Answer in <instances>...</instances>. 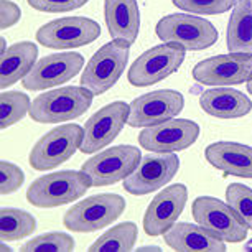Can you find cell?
Listing matches in <instances>:
<instances>
[{
  "mask_svg": "<svg viewBox=\"0 0 252 252\" xmlns=\"http://www.w3.org/2000/svg\"><path fill=\"white\" fill-rule=\"evenodd\" d=\"M126 199L116 193H102L89 196L64 215L66 229L74 232H94L106 227L122 216Z\"/></svg>",
  "mask_w": 252,
  "mask_h": 252,
  "instance_id": "5",
  "label": "cell"
},
{
  "mask_svg": "<svg viewBox=\"0 0 252 252\" xmlns=\"http://www.w3.org/2000/svg\"><path fill=\"white\" fill-rule=\"evenodd\" d=\"M178 168L180 158L173 152L170 154L154 152L150 155L142 157L139 166L124 180V189L134 196L154 193L155 189L172 182Z\"/></svg>",
  "mask_w": 252,
  "mask_h": 252,
  "instance_id": "11",
  "label": "cell"
},
{
  "mask_svg": "<svg viewBox=\"0 0 252 252\" xmlns=\"http://www.w3.org/2000/svg\"><path fill=\"white\" fill-rule=\"evenodd\" d=\"M173 5L188 13L201 15H220L231 10L237 0H172Z\"/></svg>",
  "mask_w": 252,
  "mask_h": 252,
  "instance_id": "28",
  "label": "cell"
},
{
  "mask_svg": "<svg viewBox=\"0 0 252 252\" xmlns=\"http://www.w3.org/2000/svg\"><path fill=\"white\" fill-rule=\"evenodd\" d=\"M191 215L199 226L206 227L226 242H242L247 237L246 222L239 215L221 199L213 196H199L194 199Z\"/></svg>",
  "mask_w": 252,
  "mask_h": 252,
  "instance_id": "9",
  "label": "cell"
},
{
  "mask_svg": "<svg viewBox=\"0 0 252 252\" xmlns=\"http://www.w3.org/2000/svg\"><path fill=\"white\" fill-rule=\"evenodd\" d=\"M247 93L252 94V76H251V79L247 81Z\"/></svg>",
  "mask_w": 252,
  "mask_h": 252,
  "instance_id": "35",
  "label": "cell"
},
{
  "mask_svg": "<svg viewBox=\"0 0 252 252\" xmlns=\"http://www.w3.org/2000/svg\"><path fill=\"white\" fill-rule=\"evenodd\" d=\"M130 106L124 101L111 102L94 114L84 124V139L81 145L83 154H94L112 144V140L121 134L122 127L129 119Z\"/></svg>",
  "mask_w": 252,
  "mask_h": 252,
  "instance_id": "15",
  "label": "cell"
},
{
  "mask_svg": "<svg viewBox=\"0 0 252 252\" xmlns=\"http://www.w3.org/2000/svg\"><path fill=\"white\" fill-rule=\"evenodd\" d=\"M185 107L182 93L172 89H160L134 99L130 102L129 119L130 127H152L157 124L177 117Z\"/></svg>",
  "mask_w": 252,
  "mask_h": 252,
  "instance_id": "14",
  "label": "cell"
},
{
  "mask_svg": "<svg viewBox=\"0 0 252 252\" xmlns=\"http://www.w3.org/2000/svg\"><path fill=\"white\" fill-rule=\"evenodd\" d=\"M0 249H2V252H8V251H12L10 247H7V246H5V241L2 242V246H0Z\"/></svg>",
  "mask_w": 252,
  "mask_h": 252,
  "instance_id": "36",
  "label": "cell"
},
{
  "mask_svg": "<svg viewBox=\"0 0 252 252\" xmlns=\"http://www.w3.org/2000/svg\"><path fill=\"white\" fill-rule=\"evenodd\" d=\"M252 76V55H220L203 60L193 68V78L204 86H234Z\"/></svg>",
  "mask_w": 252,
  "mask_h": 252,
  "instance_id": "13",
  "label": "cell"
},
{
  "mask_svg": "<svg viewBox=\"0 0 252 252\" xmlns=\"http://www.w3.org/2000/svg\"><path fill=\"white\" fill-rule=\"evenodd\" d=\"M246 251H252V241L246 244Z\"/></svg>",
  "mask_w": 252,
  "mask_h": 252,
  "instance_id": "37",
  "label": "cell"
},
{
  "mask_svg": "<svg viewBox=\"0 0 252 252\" xmlns=\"http://www.w3.org/2000/svg\"><path fill=\"white\" fill-rule=\"evenodd\" d=\"M139 251H161L158 246H152V247H140Z\"/></svg>",
  "mask_w": 252,
  "mask_h": 252,
  "instance_id": "34",
  "label": "cell"
},
{
  "mask_svg": "<svg viewBox=\"0 0 252 252\" xmlns=\"http://www.w3.org/2000/svg\"><path fill=\"white\" fill-rule=\"evenodd\" d=\"M226 199L246 226L252 229V189L242 183H232L226 189Z\"/></svg>",
  "mask_w": 252,
  "mask_h": 252,
  "instance_id": "27",
  "label": "cell"
},
{
  "mask_svg": "<svg viewBox=\"0 0 252 252\" xmlns=\"http://www.w3.org/2000/svg\"><path fill=\"white\" fill-rule=\"evenodd\" d=\"M74 249V239L63 232H48L33 237L22 247V251H63L69 252Z\"/></svg>",
  "mask_w": 252,
  "mask_h": 252,
  "instance_id": "29",
  "label": "cell"
},
{
  "mask_svg": "<svg viewBox=\"0 0 252 252\" xmlns=\"http://www.w3.org/2000/svg\"><path fill=\"white\" fill-rule=\"evenodd\" d=\"M204 157L215 168L226 175L252 178V147L236 142H215L204 150Z\"/></svg>",
  "mask_w": 252,
  "mask_h": 252,
  "instance_id": "19",
  "label": "cell"
},
{
  "mask_svg": "<svg viewBox=\"0 0 252 252\" xmlns=\"http://www.w3.org/2000/svg\"><path fill=\"white\" fill-rule=\"evenodd\" d=\"M137 224L130 221L122 222L104 232L94 244L89 246V251H132L137 241Z\"/></svg>",
  "mask_w": 252,
  "mask_h": 252,
  "instance_id": "25",
  "label": "cell"
},
{
  "mask_svg": "<svg viewBox=\"0 0 252 252\" xmlns=\"http://www.w3.org/2000/svg\"><path fill=\"white\" fill-rule=\"evenodd\" d=\"M89 0H28L32 8L45 13H63L78 10Z\"/></svg>",
  "mask_w": 252,
  "mask_h": 252,
  "instance_id": "31",
  "label": "cell"
},
{
  "mask_svg": "<svg viewBox=\"0 0 252 252\" xmlns=\"http://www.w3.org/2000/svg\"><path fill=\"white\" fill-rule=\"evenodd\" d=\"M83 139L84 127H79L78 124H64L56 127L33 145L30 152V165L38 172L56 168L81 149Z\"/></svg>",
  "mask_w": 252,
  "mask_h": 252,
  "instance_id": "6",
  "label": "cell"
},
{
  "mask_svg": "<svg viewBox=\"0 0 252 252\" xmlns=\"http://www.w3.org/2000/svg\"><path fill=\"white\" fill-rule=\"evenodd\" d=\"M165 244L173 251L183 252H222L226 251V241L206 227L189 222H175L163 234Z\"/></svg>",
  "mask_w": 252,
  "mask_h": 252,
  "instance_id": "18",
  "label": "cell"
},
{
  "mask_svg": "<svg viewBox=\"0 0 252 252\" xmlns=\"http://www.w3.org/2000/svg\"><path fill=\"white\" fill-rule=\"evenodd\" d=\"M38 48L33 41H18L12 45L0 58V88L13 86L25 79L36 64Z\"/></svg>",
  "mask_w": 252,
  "mask_h": 252,
  "instance_id": "22",
  "label": "cell"
},
{
  "mask_svg": "<svg viewBox=\"0 0 252 252\" xmlns=\"http://www.w3.org/2000/svg\"><path fill=\"white\" fill-rule=\"evenodd\" d=\"M101 35L97 22L88 17H66L38 28L36 41L46 48L71 50L93 43Z\"/></svg>",
  "mask_w": 252,
  "mask_h": 252,
  "instance_id": "10",
  "label": "cell"
},
{
  "mask_svg": "<svg viewBox=\"0 0 252 252\" xmlns=\"http://www.w3.org/2000/svg\"><path fill=\"white\" fill-rule=\"evenodd\" d=\"M30 97L20 91H3L0 94V127H7L17 124L25 114L30 111Z\"/></svg>",
  "mask_w": 252,
  "mask_h": 252,
  "instance_id": "26",
  "label": "cell"
},
{
  "mask_svg": "<svg viewBox=\"0 0 252 252\" xmlns=\"http://www.w3.org/2000/svg\"><path fill=\"white\" fill-rule=\"evenodd\" d=\"M130 43L124 40H112L99 48L81 76V86L94 96L107 93L122 76L129 61Z\"/></svg>",
  "mask_w": 252,
  "mask_h": 252,
  "instance_id": "3",
  "label": "cell"
},
{
  "mask_svg": "<svg viewBox=\"0 0 252 252\" xmlns=\"http://www.w3.org/2000/svg\"><path fill=\"white\" fill-rule=\"evenodd\" d=\"M84 66V58L79 53H55L45 56L25 79H22L27 91H46L73 79Z\"/></svg>",
  "mask_w": 252,
  "mask_h": 252,
  "instance_id": "16",
  "label": "cell"
},
{
  "mask_svg": "<svg viewBox=\"0 0 252 252\" xmlns=\"http://www.w3.org/2000/svg\"><path fill=\"white\" fill-rule=\"evenodd\" d=\"M36 221L30 213L13 208L0 209V236L2 241H18L35 232Z\"/></svg>",
  "mask_w": 252,
  "mask_h": 252,
  "instance_id": "24",
  "label": "cell"
},
{
  "mask_svg": "<svg viewBox=\"0 0 252 252\" xmlns=\"http://www.w3.org/2000/svg\"><path fill=\"white\" fill-rule=\"evenodd\" d=\"M20 17L22 12L17 3L10 2V0H0V28L2 30L13 27L20 20Z\"/></svg>",
  "mask_w": 252,
  "mask_h": 252,
  "instance_id": "32",
  "label": "cell"
},
{
  "mask_svg": "<svg viewBox=\"0 0 252 252\" xmlns=\"http://www.w3.org/2000/svg\"><path fill=\"white\" fill-rule=\"evenodd\" d=\"M104 17L112 40L134 43L140 30L137 0H104Z\"/></svg>",
  "mask_w": 252,
  "mask_h": 252,
  "instance_id": "20",
  "label": "cell"
},
{
  "mask_svg": "<svg viewBox=\"0 0 252 252\" xmlns=\"http://www.w3.org/2000/svg\"><path fill=\"white\" fill-rule=\"evenodd\" d=\"M188 201V188L183 183L170 185L152 199L144 215L147 236H163L172 227Z\"/></svg>",
  "mask_w": 252,
  "mask_h": 252,
  "instance_id": "17",
  "label": "cell"
},
{
  "mask_svg": "<svg viewBox=\"0 0 252 252\" xmlns=\"http://www.w3.org/2000/svg\"><path fill=\"white\" fill-rule=\"evenodd\" d=\"M142 154L137 147L117 145L84 161L81 170L91 178L93 187H109L126 180L139 166Z\"/></svg>",
  "mask_w": 252,
  "mask_h": 252,
  "instance_id": "8",
  "label": "cell"
},
{
  "mask_svg": "<svg viewBox=\"0 0 252 252\" xmlns=\"http://www.w3.org/2000/svg\"><path fill=\"white\" fill-rule=\"evenodd\" d=\"M199 106L206 114L218 119H239L252 111L251 99L236 89H209L199 97Z\"/></svg>",
  "mask_w": 252,
  "mask_h": 252,
  "instance_id": "21",
  "label": "cell"
},
{
  "mask_svg": "<svg viewBox=\"0 0 252 252\" xmlns=\"http://www.w3.org/2000/svg\"><path fill=\"white\" fill-rule=\"evenodd\" d=\"M155 33L163 43L180 45L189 51L206 50L218 41V30L211 22L188 13H173L160 18Z\"/></svg>",
  "mask_w": 252,
  "mask_h": 252,
  "instance_id": "4",
  "label": "cell"
},
{
  "mask_svg": "<svg viewBox=\"0 0 252 252\" xmlns=\"http://www.w3.org/2000/svg\"><path fill=\"white\" fill-rule=\"evenodd\" d=\"M199 137V126L188 119H170L157 126L145 127L139 134L142 149L158 154L187 150Z\"/></svg>",
  "mask_w": 252,
  "mask_h": 252,
  "instance_id": "12",
  "label": "cell"
},
{
  "mask_svg": "<svg viewBox=\"0 0 252 252\" xmlns=\"http://www.w3.org/2000/svg\"><path fill=\"white\" fill-rule=\"evenodd\" d=\"M8 48H7V41H5V36H2L0 38V51H2V53H0V56H2L3 53H5Z\"/></svg>",
  "mask_w": 252,
  "mask_h": 252,
  "instance_id": "33",
  "label": "cell"
},
{
  "mask_svg": "<svg viewBox=\"0 0 252 252\" xmlns=\"http://www.w3.org/2000/svg\"><path fill=\"white\" fill-rule=\"evenodd\" d=\"M185 51L183 46L175 43H161L147 50L129 68V83L137 88L160 83L180 69L185 61Z\"/></svg>",
  "mask_w": 252,
  "mask_h": 252,
  "instance_id": "7",
  "label": "cell"
},
{
  "mask_svg": "<svg viewBox=\"0 0 252 252\" xmlns=\"http://www.w3.org/2000/svg\"><path fill=\"white\" fill-rule=\"evenodd\" d=\"M94 94L83 86H66L43 93L30 104V117L40 124H58L83 116L91 107Z\"/></svg>",
  "mask_w": 252,
  "mask_h": 252,
  "instance_id": "2",
  "label": "cell"
},
{
  "mask_svg": "<svg viewBox=\"0 0 252 252\" xmlns=\"http://www.w3.org/2000/svg\"><path fill=\"white\" fill-rule=\"evenodd\" d=\"M227 50L252 55V0H237L227 25Z\"/></svg>",
  "mask_w": 252,
  "mask_h": 252,
  "instance_id": "23",
  "label": "cell"
},
{
  "mask_svg": "<svg viewBox=\"0 0 252 252\" xmlns=\"http://www.w3.org/2000/svg\"><path fill=\"white\" fill-rule=\"evenodd\" d=\"M23 182H25V175H23L22 168H18L10 161H0V193L10 194L17 191Z\"/></svg>",
  "mask_w": 252,
  "mask_h": 252,
  "instance_id": "30",
  "label": "cell"
},
{
  "mask_svg": "<svg viewBox=\"0 0 252 252\" xmlns=\"http://www.w3.org/2000/svg\"><path fill=\"white\" fill-rule=\"evenodd\" d=\"M91 187V178L83 170H64L36 178L27 189V199L36 208H58L84 196Z\"/></svg>",
  "mask_w": 252,
  "mask_h": 252,
  "instance_id": "1",
  "label": "cell"
}]
</instances>
